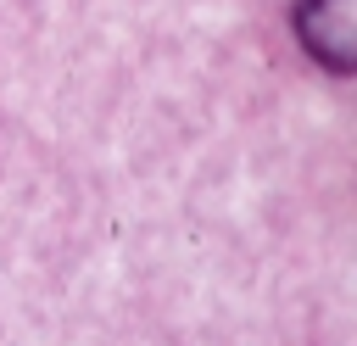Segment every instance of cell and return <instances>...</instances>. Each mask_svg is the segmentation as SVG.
Segmentation results:
<instances>
[{
  "mask_svg": "<svg viewBox=\"0 0 357 346\" xmlns=\"http://www.w3.org/2000/svg\"><path fill=\"white\" fill-rule=\"evenodd\" d=\"M296 39L329 73L357 67V0H296Z\"/></svg>",
  "mask_w": 357,
  "mask_h": 346,
  "instance_id": "obj_1",
  "label": "cell"
}]
</instances>
